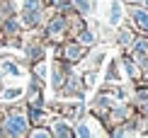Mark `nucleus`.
Returning a JSON list of instances; mask_svg holds the SVG:
<instances>
[{"mask_svg":"<svg viewBox=\"0 0 148 138\" xmlns=\"http://www.w3.org/2000/svg\"><path fill=\"white\" fill-rule=\"evenodd\" d=\"M8 131H10V133H15V136L24 133V119H22V116L10 119V121H8Z\"/></svg>","mask_w":148,"mask_h":138,"instance_id":"nucleus-1","label":"nucleus"},{"mask_svg":"<svg viewBox=\"0 0 148 138\" xmlns=\"http://www.w3.org/2000/svg\"><path fill=\"white\" fill-rule=\"evenodd\" d=\"M20 95H22V87H12V90H5L3 92L5 99H15V97H20Z\"/></svg>","mask_w":148,"mask_h":138,"instance_id":"nucleus-2","label":"nucleus"},{"mask_svg":"<svg viewBox=\"0 0 148 138\" xmlns=\"http://www.w3.org/2000/svg\"><path fill=\"white\" fill-rule=\"evenodd\" d=\"M119 17H121L119 5H116V3H112V17H109V20H112V24H116V22H119Z\"/></svg>","mask_w":148,"mask_h":138,"instance_id":"nucleus-3","label":"nucleus"},{"mask_svg":"<svg viewBox=\"0 0 148 138\" xmlns=\"http://www.w3.org/2000/svg\"><path fill=\"white\" fill-rule=\"evenodd\" d=\"M136 20H138V24L143 29H148V15H146V12H136Z\"/></svg>","mask_w":148,"mask_h":138,"instance_id":"nucleus-4","label":"nucleus"},{"mask_svg":"<svg viewBox=\"0 0 148 138\" xmlns=\"http://www.w3.org/2000/svg\"><path fill=\"white\" fill-rule=\"evenodd\" d=\"M56 133L58 136H71V128L66 126V124H56Z\"/></svg>","mask_w":148,"mask_h":138,"instance_id":"nucleus-5","label":"nucleus"},{"mask_svg":"<svg viewBox=\"0 0 148 138\" xmlns=\"http://www.w3.org/2000/svg\"><path fill=\"white\" fill-rule=\"evenodd\" d=\"M61 29H63V22H61V20H56V22L51 24V27H49V32H53V34H61Z\"/></svg>","mask_w":148,"mask_h":138,"instance_id":"nucleus-6","label":"nucleus"},{"mask_svg":"<svg viewBox=\"0 0 148 138\" xmlns=\"http://www.w3.org/2000/svg\"><path fill=\"white\" fill-rule=\"evenodd\" d=\"M66 53H68V58H78V56H80V46H71Z\"/></svg>","mask_w":148,"mask_h":138,"instance_id":"nucleus-7","label":"nucleus"},{"mask_svg":"<svg viewBox=\"0 0 148 138\" xmlns=\"http://www.w3.org/2000/svg\"><path fill=\"white\" fill-rule=\"evenodd\" d=\"M75 3H78L83 10H90V3H88V0H75Z\"/></svg>","mask_w":148,"mask_h":138,"instance_id":"nucleus-8","label":"nucleus"}]
</instances>
